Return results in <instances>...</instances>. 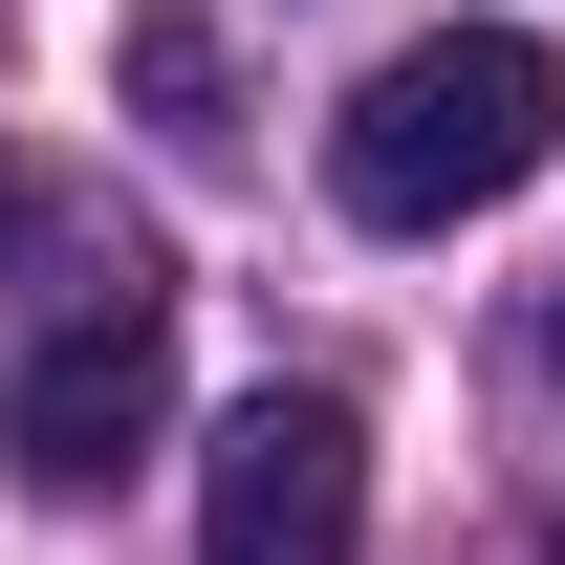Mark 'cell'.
<instances>
[{
  "label": "cell",
  "mask_w": 565,
  "mask_h": 565,
  "mask_svg": "<svg viewBox=\"0 0 565 565\" xmlns=\"http://www.w3.org/2000/svg\"><path fill=\"white\" fill-rule=\"evenodd\" d=\"M544 152H565V66L544 44H522V22H414V44L327 109V196H349L370 239H457V217H500Z\"/></svg>",
  "instance_id": "6da1fadb"
},
{
  "label": "cell",
  "mask_w": 565,
  "mask_h": 565,
  "mask_svg": "<svg viewBox=\"0 0 565 565\" xmlns=\"http://www.w3.org/2000/svg\"><path fill=\"white\" fill-rule=\"evenodd\" d=\"M109 66H131L152 152H239V66H217V0H131V22H109Z\"/></svg>",
  "instance_id": "277c9868"
},
{
  "label": "cell",
  "mask_w": 565,
  "mask_h": 565,
  "mask_svg": "<svg viewBox=\"0 0 565 565\" xmlns=\"http://www.w3.org/2000/svg\"><path fill=\"white\" fill-rule=\"evenodd\" d=\"M0 262H66V282H131V239H109V262H87V239H66V196H44V174H22V152H0Z\"/></svg>",
  "instance_id": "5b68a950"
},
{
  "label": "cell",
  "mask_w": 565,
  "mask_h": 565,
  "mask_svg": "<svg viewBox=\"0 0 565 565\" xmlns=\"http://www.w3.org/2000/svg\"><path fill=\"white\" fill-rule=\"evenodd\" d=\"M544 565H565V544H544Z\"/></svg>",
  "instance_id": "52a82bcc"
},
{
  "label": "cell",
  "mask_w": 565,
  "mask_h": 565,
  "mask_svg": "<svg viewBox=\"0 0 565 565\" xmlns=\"http://www.w3.org/2000/svg\"><path fill=\"white\" fill-rule=\"evenodd\" d=\"M544 370H565V282H544Z\"/></svg>",
  "instance_id": "8992f818"
},
{
  "label": "cell",
  "mask_w": 565,
  "mask_h": 565,
  "mask_svg": "<svg viewBox=\"0 0 565 565\" xmlns=\"http://www.w3.org/2000/svg\"><path fill=\"white\" fill-rule=\"evenodd\" d=\"M196 565H370V414L349 392H239V414H217Z\"/></svg>",
  "instance_id": "3957f363"
},
{
  "label": "cell",
  "mask_w": 565,
  "mask_h": 565,
  "mask_svg": "<svg viewBox=\"0 0 565 565\" xmlns=\"http://www.w3.org/2000/svg\"><path fill=\"white\" fill-rule=\"evenodd\" d=\"M152 414H174V282H87L66 327H22V370H0V479L109 500L152 457Z\"/></svg>",
  "instance_id": "7a4b0ae2"
}]
</instances>
